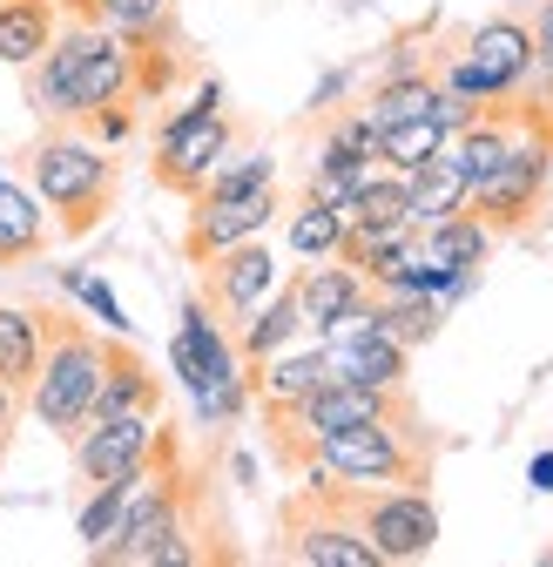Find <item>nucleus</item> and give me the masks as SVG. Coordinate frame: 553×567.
Returning a JSON list of instances; mask_svg holds the SVG:
<instances>
[{"instance_id":"1","label":"nucleus","mask_w":553,"mask_h":567,"mask_svg":"<svg viewBox=\"0 0 553 567\" xmlns=\"http://www.w3.org/2000/svg\"><path fill=\"white\" fill-rule=\"evenodd\" d=\"M182 75V48H135L115 28L67 14L54 41L28 61V102L54 128H88L102 109H135L169 95Z\"/></svg>"},{"instance_id":"2","label":"nucleus","mask_w":553,"mask_h":567,"mask_svg":"<svg viewBox=\"0 0 553 567\" xmlns=\"http://www.w3.org/2000/svg\"><path fill=\"white\" fill-rule=\"evenodd\" d=\"M28 189L48 203L54 237H88V230H102V217L115 209L122 169H115V156L102 150L95 135L48 122L28 142Z\"/></svg>"},{"instance_id":"3","label":"nucleus","mask_w":553,"mask_h":567,"mask_svg":"<svg viewBox=\"0 0 553 567\" xmlns=\"http://www.w3.org/2000/svg\"><path fill=\"white\" fill-rule=\"evenodd\" d=\"M439 433L419 412H385V419H352L337 433L317 440L311 466L331 480H358V486H432Z\"/></svg>"},{"instance_id":"4","label":"nucleus","mask_w":553,"mask_h":567,"mask_svg":"<svg viewBox=\"0 0 553 567\" xmlns=\"http://www.w3.org/2000/svg\"><path fill=\"white\" fill-rule=\"evenodd\" d=\"M102 331H88L67 305H41V372L28 385V412L34 425H48L54 440H75L88 425V399L102 385Z\"/></svg>"},{"instance_id":"5","label":"nucleus","mask_w":553,"mask_h":567,"mask_svg":"<svg viewBox=\"0 0 553 567\" xmlns=\"http://www.w3.org/2000/svg\"><path fill=\"white\" fill-rule=\"evenodd\" d=\"M304 486L324 493V501L352 520L378 560H426L439 547V507L426 486H358V480H331L317 466H304Z\"/></svg>"},{"instance_id":"6","label":"nucleus","mask_w":553,"mask_h":567,"mask_svg":"<svg viewBox=\"0 0 553 567\" xmlns=\"http://www.w3.org/2000/svg\"><path fill=\"white\" fill-rule=\"evenodd\" d=\"M169 359H176V379H189V399H196V412L210 419V425H223V419H237V412L250 405L243 351H237L230 324H223L210 305H202V298L182 305V324H176Z\"/></svg>"},{"instance_id":"7","label":"nucleus","mask_w":553,"mask_h":567,"mask_svg":"<svg viewBox=\"0 0 553 567\" xmlns=\"http://www.w3.org/2000/svg\"><path fill=\"white\" fill-rule=\"evenodd\" d=\"M230 142H237V128L223 115V89L202 82L196 102L176 109L163 122V135H156V183L176 189V196H196L202 183H210V169L230 156Z\"/></svg>"},{"instance_id":"8","label":"nucleus","mask_w":553,"mask_h":567,"mask_svg":"<svg viewBox=\"0 0 553 567\" xmlns=\"http://www.w3.org/2000/svg\"><path fill=\"white\" fill-rule=\"evenodd\" d=\"M546 183H553V142L533 128V135H520L513 150L472 183V196H466V209L479 224H487L493 237H513V230H526L533 217H540V203H546Z\"/></svg>"},{"instance_id":"9","label":"nucleus","mask_w":553,"mask_h":567,"mask_svg":"<svg viewBox=\"0 0 553 567\" xmlns=\"http://www.w3.org/2000/svg\"><path fill=\"white\" fill-rule=\"evenodd\" d=\"M276 554L284 560H304V567H385L378 554H372V540L344 520L324 493H298V501H284V514H276Z\"/></svg>"},{"instance_id":"10","label":"nucleus","mask_w":553,"mask_h":567,"mask_svg":"<svg viewBox=\"0 0 553 567\" xmlns=\"http://www.w3.org/2000/svg\"><path fill=\"white\" fill-rule=\"evenodd\" d=\"M284 209V196L270 189H250V196H189V224H182V257L202 264V257H217L243 237H263L270 217Z\"/></svg>"},{"instance_id":"11","label":"nucleus","mask_w":553,"mask_h":567,"mask_svg":"<svg viewBox=\"0 0 553 567\" xmlns=\"http://www.w3.org/2000/svg\"><path fill=\"white\" fill-rule=\"evenodd\" d=\"M202 270V305H210L223 324H243L270 291H276V257L263 250V237H243V244H230V250H217V257H202L196 264Z\"/></svg>"},{"instance_id":"12","label":"nucleus","mask_w":553,"mask_h":567,"mask_svg":"<svg viewBox=\"0 0 553 567\" xmlns=\"http://www.w3.org/2000/svg\"><path fill=\"white\" fill-rule=\"evenodd\" d=\"M75 480H128L149 466V446H156V419L143 412H122V419H88L75 440Z\"/></svg>"},{"instance_id":"13","label":"nucleus","mask_w":553,"mask_h":567,"mask_svg":"<svg viewBox=\"0 0 553 567\" xmlns=\"http://www.w3.org/2000/svg\"><path fill=\"white\" fill-rule=\"evenodd\" d=\"M298 284V311H304V331H317V338H337L344 324H352L358 311H372V284L344 264V257H311V270H298L291 277Z\"/></svg>"},{"instance_id":"14","label":"nucleus","mask_w":553,"mask_h":567,"mask_svg":"<svg viewBox=\"0 0 553 567\" xmlns=\"http://www.w3.org/2000/svg\"><path fill=\"white\" fill-rule=\"evenodd\" d=\"M122 412H143V419H163V379L143 351L128 344V331H108L102 344V385L88 399V419H122Z\"/></svg>"},{"instance_id":"15","label":"nucleus","mask_w":553,"mask_h":567,"mask_svg":"<svg viewBox=\"0 0 553 567\" xmlns=\"http://www.w3.org/2000/svg\"><path fill=\"white\" fill-rule=\"evenodd\" d=\"M324 351H331V379L378 385V392H405L411 385V351L392 331H378V324L337 331V338H324Z\"/></svg>"},{"instance_id":"16","label":"nucleus","mask_w":553,"mask_h":567,"mask_svg":"<svg viewBox=\"0 0 553 567\" xmlns=\"http://www.w3.org/2000/svg\"><path fill=\"white\" fill-rule=\"evenodd\" d=\"M61 14L115 28L135 48H182V21H176V0H61Z\"/></svg>"},{"instance_id":"17","label":"nucleus","mask_w":553,"mask_h":567,"mask_svg":"<svg viewBox=\"0 0 553 567\" xmlns=\"http://www.w3.org/2000/svg\"><path fill=\"white\" fill-rule=\"evenodd\" d=\"M48 244H54V217H48V203H41L28 183H8V176H0V270L34 264Z\"/></svg>"},{"instance_id":"18","label":"nucleus","mask_w":553,"mask_h":567,"mask_svg":"<svg viewBox=\"0 0 553 567\" xmlns=\"http://www.w3.org/2000/svg\"><path fill=\"white\" fill-rule=\"evenodd\" d=\"M466 196H472V183H466V169L439 150L432 163H419V169H405V217L411 224H439V217H452V209H466Z\"/></svg>"},{"instance_id":"19","label":"nucleus","mask_w":553,"mask_h":567,"mask_svg":"<svg viewBox=\"0 0 553 567\" xmlns=\"http://www.w3.org/2000/svg\"><path fill=\"white\" fill-rule=\"evenodd\" d=\"M298 331H304V311H298V284H276V291L237 324V351H243V365H257V359H270V351H284V344H298Z\"/></svg>"},{"instance_id":"20","label":"nucleus","mask_w":553,"mask_h":567,"mask_svg":"<svg viewBox=\"0 0 553 567\" xmlns=\"http://www.w3.org/2000/svg\"><path fill=\"white\" fill-rule=\"evenodd\" d=\"M493 244H500V237L479 224L472 209H452V217H439V224H426V230H419V250H426L439 270H459V277L487 264V257H493Z\"/></svg>"},{"instance_id":"21","label":"nucleus","mask_w":553,"mask_h":567,"mask_svg":"<svg viewBox=\"0 0 553 567\" xmlns=\"http://www.w3.org/2000/svg\"><path fill=\"white\" fill-rule=\"evenodd\" d=\"M337 217H344V237H365V230H398V224H411V217H405V176H398V169H372L352 196L337 203Z\"/></svg>"},{"instance_id":"22","label":"nucleus","mask_w":553,"mask_h":567,"mask_svg":"<svg viewBox=\"0 0 553 567\" xmlns=\"http://www.w3.org/2000/svg\"><path fill=\"white\" fill-rule=\"evenodd\" d=\"M432 102H439L432 61H411V68H385V82L365 95V115L385 128V122H405V115H432Z\"/></svg>"},{"instance_id":"23","label":"nucleus","mask_w":553,"mask_h":567,"mask_svg":"<svg viewBox=\"0 0 553 567\" xmlns=\"http://www.w3.org/2000/svg\"><path fill=\"white\" fill-rule=\"evenodd\" d=\"M61 28V0H0V61L28 68Z\"/></svg>"},{"instance_id":"24","label":"nucleus","mask_w":553,"mask_h":567,"mask_svg":"<svg viewBox=\"0 0 553 567\" xmlns=\"http://www.w3.org/2000/svg\"><path fill=\"white\" fill-rule=\"evenodd\" d=\"M41 372V305H0V385L28 399Z\"/></svg>"},{"instance_id":"25","label":"nucleus","mask_w":553,"mask_h":567,"mask_svg":"<svg viewBox=\"0 0 553 567\" xmlns=\"http://www.w3.org/2000/svg\"><path fill=\"white\" fill-rule=\"evenodd\" d=\"M446 150V128H439V115H405V122H385L378 128V163L385 169H419V163H432Z\"/></svg>"},{"instance_id":"26","label":"nucleus","mask_w":553,"mask_h":567,"mask_svg":"<svg viewBox=\"0 0 553 567\" xmlns=\"http://www.w3.org/2000/svg\"><path fill=\"white\" fill-rule=\"evenodd\" d=\"M284 237H291V250H298L304 264H311V257H337V244H344V217H337L331 203H317V196H298Z\"/></svg>"},{"instance_id":"27","label":"nucleus","mask_w":553,"mask_h":567,"mask_svg":"<svg viewBox=\"0 0 553 567\" xmlns=\"http://www.w3.org/2000/svg\"><path fill=\"white\" fill-rule=\"evenodd\" d=\"M439 298H426V291H405V298H378V324L405 344V351H419V344H432L439 338Z\"/></svg>"},{"instance_id":"28","label":"nucleus","mask_w":553,"mask_h":567,"mask_svg":"<svg viewBox=\"0 0 553 567\" xmlns=\"http://www.w3.org/2000/svg\"><path fill=\"white\" fill-rule=\"evenodd\" d=\"M135 480H143V473H128V480H95V493H88V507L75 514V534H82V547H102V540L115 534V520H122V507H128V493H135Z\"/></svg>"},{"instance_id":"29","label":"nucleus","mask_w":553,"mask_h":567,"mask_svg":"<svg viewBox=\"0 0 553 567\" xmlns=\"http://www.w3.org/2000/svg\"><path fill=\"white\" fill-rule=\"evenodd\" d=\"M270 183H276V163H270V156H243V163L223 156L196 196H250V189H270Z\"/></svg>"},{"instance_id":"30","label":"nucleus","mask_w":553,"mask_h":567,"mask_svg":"<svg viewBox=\"0 0 553 567\" xmlns=\"http://www.w3.org/2000/svg\"><path fill=\"white\" fill-rule=\"evenodd\" d=\"M61 291H67V298H75L82 311H95V318H102L108 331H128V311L115 305V291H108V284H102V277H88V270H67V277H61Z\"/></svg>"},{"instance_id":"31","label":"nucleus","mask_w":553,"mask_h":567,"mask_svg":"<svg viewBox=\"0 0 553 567\" xmlns=\"http://www.w3.org/2000/svg\"><path fill=\"white\" fill-rule=\"evenodd\" d=\"M14 425H21V392L0 385V460H8V446H14Z\"/></svg>"},{"instance_id":"32","label":"nucleus","mask_w":553,"mask_h":567,"mask_svg":"<svg viewBox=\"0 0 553 567\" xmlns=\"http://www.w3.org/2000/svg\"><path fill=\"white\" fill-rule=\"evenodd\" d=\"M533 486H553V453H540V460H533Z\"/></svg>"}]
</instances>
